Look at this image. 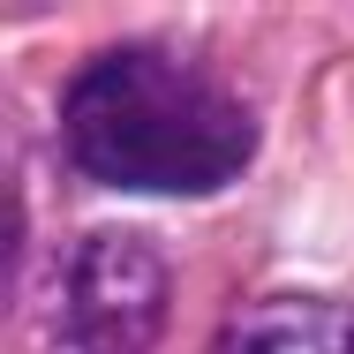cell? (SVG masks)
I'll return each instance as SVG.
<instances>
[{
  "instance_id": "cell-1",
  "label": "cell",
  "mask_w": 354,
  "mask_h": 354,
  "mask_svg": "<svg viewBox=\"0 0 354 354\" xmlns=\"http://www.w3.org/2000/svg\"><path fill=\"white\" fill-rule=\"evenodd\" d=\"M61 143L106 189L204 196V189H226L257 158V113L212 61L129 38V46L91 53L68 75Z\"/></svg>"
},
{
  "instance_id": "cell-2",
  "label": "cell",
  "mask_w": 354,
  "mask_h": 354,
  "mask_svg": "<svg viewBox=\"0 0 354 354\" xmlns=\"http://www.w3.org/2000/svg\"><path fill=\"white\" fill-rule=\"evenodd\" d=\"M158 332H166V257L136 234L75 241L53 279L46 354H151Z\"/></svg>"
},
{
  "instance_id": "cell-3",
  "label": "cell",
  "mask_w": 354,
  "mask_h": 354,
  "mask_svg": "<svg viewBox=\"0 0 354 354\" xmlns=\"http://www.w3.org/2000/svg\"><path fill=\"white\" fill-rule=\"evenodd\" d=\"M218 354H354V309L286 294V301L249 309Z\"/></svg>"
}]
</instances>
